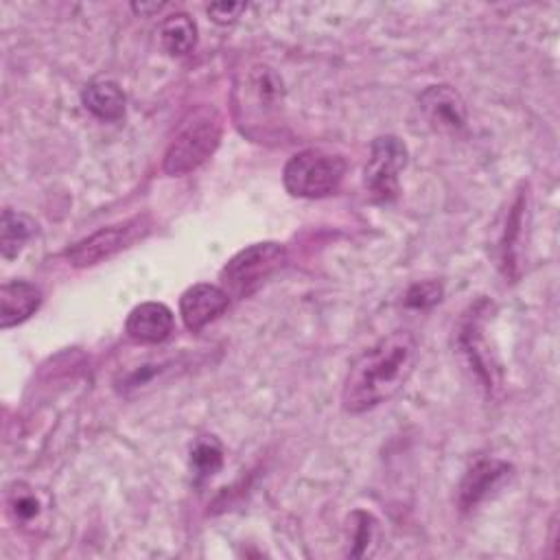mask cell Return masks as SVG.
<instances>
[{
    "mask_svg": "<svg viewBox=\"0 0 560 560\" xmlns=\"http://www.w3.org/2000/svg\"><path fill=\"white\" fill-rule=\"evenodd\" d=\"M282 81L267 66H252L243 72L234 90L236 120L247 136H254V127L262 129L282 109Z\"/></svg>",
    "mask_w": 560,
    "mask_h": 560,
    "instance_id": "cell-4",
    "label": "cell"
},
{
    "mask_svg": "<svg viewBox=\"0 0 560 560\" xmlns=\"http://www.w3.org/2000/svg\"><path fill=\"white\" fill-rule=\"evenodd\" d=\"M160 42L168 55H186L197 44V24L188 13H173L160 26Z\"/></svg>",
    "mask_w": 560,
    "mask_h": 560,
    "instance_id": "cell-17",
    "label": "cell"
},
{
    "mask_svg": "<svg viewBox=\"0 0 560 560\" xmlns=\"http://www.w3.org/2000/svg\"><path fill=\"white\" fill-rule=\"evenodd\" d=\"M4 505L9 518L28 532H35V527L46 525L48 512H50V499L42 490H37L31 483L13 481L7 486L4 492Z\"/></svg>",
    "mask_w": 560,
    "mask_h": 560,
    "instance_id": "cell-10",
    "label": "cell"
},
{
    "mask_svg": "<svg viewBox=\"0 0 560 560\" xmlns=\"http://www.w3.org/2000/svg\"><path fill=\"white\" fill-rule=\"evenodd\" d=\"M140 228H149L144 217H136V219H129L125 223L101 228V230L92 232L90 236H85V238L77 241L74 245H70L63 252V256L77 269L94 267V265L116 256L125 247H129L138 238Z\"/></svg>",
    "mask_w": 560,
    "mask_h": 560,
    "instance_id": "cell-7",
    "label": "cell"
},
{
    "mask_svg": "<svg viewBox=\"0 0 560 560\" xmlns=\"http://www.w3.org/2000/svg\"><path fill=\"white\" fill-rule=\"evenodd\" d=\"M223 136V118L217 107L199 105L195 107L175 131L171 140L162 168L171 177H179L197 171L203 162H208L221 144Z\"/></svg>",
    "mask_w": 560,
    "mask_h": 560,
    "instance_id": "cell-2",
    "label": "cell"
},
{
    "mask_svg": "<svg viewBox=\"0 0 560 560\" xmlns=\"http://www.w3.org/2000/svg\"><path fill=\"white\" fill-rule=\"evenodd\" d=\"M346 175V160L322 149H304L293 153L282 171V184L289 195L319 199L332 195Z\"/></svg>",
    "mask_w": 560,
    "mask_h": 560,
    "instance_id": "cell-3",
    "label": "cell"
},
{
    "mask_svg": "<svg viewBox=\"0 0 560 560\" xmlns=\"http://www.w3.org/2000/svg\"><path fill=\"white\" fill-rule=\"evenodd\" d=\"M418 339L411 330H394L363 350L348 368L341 385V407L365 413L394 398L416 370Z\"/></svg>",
    "mask_w": 560,
    "mask_h": 560,
    "instance_id": "cell-1",
    "label": "cell"
},
{
    "mask_svg": "<svg viewBox=\"0 0 560 560\" xmlns=\"http://www.w3.org/2000/svg\"><path fill=\"white\" fill-rule=\"evenodd\" d=\"M230 306V293L210 282H199L188 287L179 298V315L188 330L197 332L219 315H223Z\"/></svg>",
    "mask_w": 560,
    "mask_h": 560,
    "instance_id": "cell-8",
    "label": "cell"
},
{
    "mask_svg": "<svg viewBox=\"0 0 560 560\" xmlns=\"http://www.w3.org/2000/svg\"><path fill=\"white\" fill-rule=\"evenodd\" d=\"M131 9L142 15V13H149V11H160V9H164V4H133Z\"/></svg>",
    "mask_w": 560,
    "mask_h": 560,
    "instance_id": "cell-21",
    "label": "cell"
},
{
    "mask_svg": "<svg viewBox=\"0 0 560 560\" xmlns=\"http://www.w3.org/2000/svg\"><path fill=\"white\" fill-rule=\"evenodd\" d=\"M81 101L90 114L101 120H118L125 116V94L118 83L109 79H98L85 85Z\"/></svg>",
    "mask_w": 560,
    "mask_h": 560,
    "instance_id": "cell-15",
    "label": "cell"
},
{
    "mask_svg": "<svg viewBox=\"0 0 560 560\" xmlns=\"http://www.w3.org/2000/svg\"><path fill=\"white\" fill-rule=\"evenodd\" d=\"M173 311L162 302H142L131 308L125 322V332L136 343L155 346L173 332Z\"/></svg>",
    "mask_w": 560,
    "mask_h": 560,
    "instance_id": "cell-9",
    "label": "cell"
},
{
    "mask_svg": "<svg viewBox=\"0 0 560 560\" xmlns=\"http://www.w3.org/2000/svg\"><path fill=\"white\" fill-rule=\"evenodd\" d=\"M42 306V291L26 280H9L0 287V326L7 330L26 322Z\"/></svg>",
    "mask_w": 560,
    "mask_h": 560,
    "instance_id": "cell-13",
    "label": "cell"
},
{
    "mask_svg": "<svg viewBox=\"0 0 560 560\" xmlns=\"http://www.w3.org/2000/svg\"><path fill=\"white\" fill-rule=\"evenodd\" d=\"M287 262V247L276 241L254 243L236 252L221 269V287L230 298H247L254 293L271 273Z\"/></svg>",
    "mask_w": 560,
    "mask_h": 560,
    "instance_id": "cell-5",
    "label": "cell"
},
{
    "mask_svg": "<svg viewBox=\"0 0 560 560\" xmlns=\"http://www.w3.org/2000/svg\"><path fill=\"white\" fill-rule=\"evenodd\" d=\"M440 300H442V287L438 282L413 284L405 295V304L413 306V308H427Z\"/></svg>",
    "mask_w": 560,
    "mask_h": 560,
    "instance_id": "cell-19",
    "label": "cell"
},
{
    "mask_svg": "<svg viewBox=\"0 0 560 560\" xmlns=\"http://www.w3.org/2000/svg\"><path fill=\"white\" fill-rule=\"evenodd\" d=\"M37 223L18 210L4 208L0 217V252L4 260H13L20 256L24 245L35 236Z\"/></svg>",
    "mask_w": 560,
    "mask_h": 560,
    "instance_id": "cell-16",
    "label": "cell"
},
{
    "mask_svg": "<svg viewBox=\"0 0 560 560\" xmlns=\"http://www.w3.org/2000/svg\"><path fill=\"white\" fill-rule=\"evenodd\" d=\"M243 9H245L243 2H219V4H210L208 7V15L217 24H230V22H234L241 15Z\"/></svg>",
    "mask_w": 560,
    "mask_h": 560,
    "instance_id": "cell-20",
    "label": "cell"
},
{
    "mask_svg": "<svg viewBox=\"0 0 560 560\" xmlns=\"http://www.w3.org/2000/svg\"><path fill=\"white\" fill-rule=\"evenodd\" d=\"M510 470L512 466L501 459H479L459 483L462 512L475 510L492 490H497L505 481Z\"/></svg>",
    "mask_w": 560,
    "mask_h": 560,
    "instance_id": "cell-12",
    "label": "cell"
},
{
    "mask_svg": "<svg viewBox=\"0 0 560 560\" xmlns=\"http://www.w3.org/2000/svg\"><path fill=\"white\" fill-rule=\"evenodd\" d=\"M418 103L429 122L442 131H459L466 125V107L462 96L451 85H429Z\"/></svg>",
    "mask_w": 560,
    "mask_h": 560,
    "instance_id": "cell-11",
    "label": "cell"
},
{
    "mask_svg": "<svg viewBox=\"0 0 560 560\" xmlns=\"http://www.w3.org/2000/svg\"><path fill=\"white\" fill-rule=\"evenodd\" d=\"M409 151L398 136H378L370 144V155L363 168V186L378 203H389L398 197V175L407 166Z\"/></svg>",
    "mask_w": 560,
    "mask_h": 560,
    "instance_id": "cell-6",
    "label": "cell"
},
{
    "mask_svg": "<svg viewBox=\"0 0 560 560\" xmlns=\"http://www.w3.org/2000/svg\"><path fill=\"white\" fill-rule=\"evenodd\" d=\"M479 308L475 306L472 308V315H468L462 324V330H459V348L464 350V354L468 357V363L475 368L477 376L481 378L483 387H494V378H492V370L490 368V350H479L483 348V322L481 317H477Z\"/></svg>",
    "mask_w": 560,
    "mask_h": 560,
    "instance_id": "cell-14",
    "label": "cell"
},
{
    "mask_svg": "<svg viewBox=\"0 0 560 560\" xmlns=\"http://www.w3.org/2000/svg\"><path fill=\"white\" fill-rule=\"evenodd\" d=\"M223 464V448L214 438H201L190 451V466L197 479L212 477Z\"/></svg>",
    "mask_w": 560,
    "mask_h": 560,
    "instance_id": "cell-18",
    "label": "cell"
}]
</instances>
